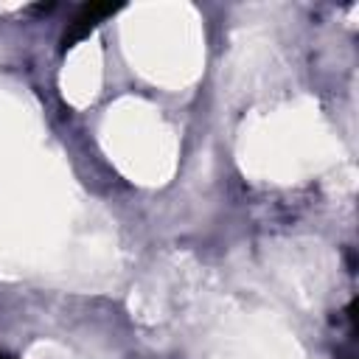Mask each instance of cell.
<instances>
[{
  "mask_svg": "<svg viewBox=\"0 0 359 359\" xmlns=\"http://www.w3.org/2000/svg\"><path fill=\"white\" fill-rule=\"evenodd\" d=\"M115 11H118V6H109V3H84V6L73 14V20L67 22V28H65V34H62V42H59L62 53L70 50L73 45H79L104 17H109V14H115Z\"/></svg>",
  "mask_w": 359,
  "mask_h": 359,
  "instance_id": "6da1fadb",
  "label": "cell"
},
{
  "mask_svg": "<svg viewBox=\"0 0 359 359\" xmlns=\"http://www.w3.org/2000/svg\"><path fill=\"white\" fill-rule=\"evenodd\" d=\"M0 359H11V356H6V353H0Z\"/></svg>",
  "mask_w": 359,
  "mask_h": 359,
  "instance_id": "7a4b0ae2",
  "label": "cell"
}]
</instances>
